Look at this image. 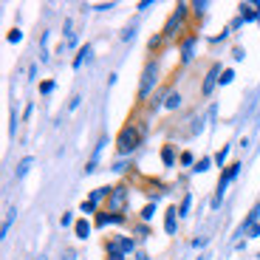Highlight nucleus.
<instances>
[{"instance_id": "1", "label": "nucleus", "mask_w": 260, "mask_h": 260, "mask_svg": "<svg viewBox=\"0 0 260 260\" xmlns=\"http://www.w3.org/2000/svg\"><path fill=\"white\" fill-rule=\"evenodd\" d=\"M144 139V124H124L122 130H119L116 136V153L119 156H130V153H136L139 144H142Z\"/></svg>"}, {"instance_id": "2", "label": "nucleus", "mask_w": 260, "mask_h": 260, "mask_svg": "<svg viewBox=\"0 0 260 260\" xmlns=\"http://www.w3.org/2000/svg\"><path fill=\"white\" fill-rule=\"evenodd\" d=\"M158 74H161L158 59H147V65H144V71H142V82H139V102H147V99L156 93Z\"/></svg>"}, {"instance_id": "3", "label": "nucleus", "mask_w": 260, "mask_h": 260, "mask_svg": "<svg viewBox=\"0 0 260 260\" xmlns=\"http://www.w3.org/2000/svg\"><path fill=\"white\" fill-rule=\"evenodd\" d=\"M189 12H192V3H178L176 9H173V14L167 17V23H164V37L167 40H176L178 37V28H184V23H187Z\"/></svg>"}, {"instance_id": "4", "label": "nucleus", "mask_w": 260, "mask_h": 260, "mask_svg": "<svg viewBox=\"0 0 260 260\" xmlns=\"http://www.w3.org/2000/svg\"><path fill=\"white\" fill-rule=\"evenodd\" d=\"M127 201H130V187L127 184H116L113 192H111V198H108V212L124 215L127 212Z\"/></svg>"}, {"instance_id": "5", "label": "nucleus", "mask_w": 260, "mask_h": 260, "mask_svg": "<svg viewBox=\"0 0 260 260\" xmlns=\"http://www.w3.org/2000/svg\"><path fill=\"white\" fill-rule=\"evenodd\" d=\"M238 173H241V164H238V161H235V164H229V167L221 173V178H218V187H215L218 192H215V198H212V207H221L223 192H226V187L235 181V178H238Z\"/></svg>"}, {"instance_id": "6", "label": "nucleus", "mask_w": 260, "mask_h": 260, "mask_svg": "<svg viewBox=\"0 0 260 260\" xmlns=\"http://www.w3.org/2000/svg\"><path fill=\"white\" fill-rule=\"evenodd\" d=\"M221 74H223V68H221L218 62H215V65H209L207 77H204V82H201V96H212L215 85H221Z\"/></svg>"}, {"instance_id": "7", "label": "nucleus", "mask_w": 260, "mask_h": 260, "mask_svg": "<svg viewBox=\"0 0 260 260\" xmlns=\"http://www.w3.org/2000/svg\"><path fill=\"white\" fill-rule=\"evenodd\" d=\"M195 46H198V37H195V34H187V37L181 40V48H178V54H181L178 62H181V65L192 62V59H195Z\"/></svg>"}, {"instance_id": "8", "label": "nucleus", "mask_w": 260, "mask_h": 260, "mask_svg": "<svg viewBox=\"0 0 260 260\" xmlns=\"http://www.w3.org/2000/svg\"><path fill=\"white\" fill-rule=\"evenodd\" d=\"M124 221H127L124 215H113V212H108V209H105V212H99L96 218H93V223H96L99 229H102V226H122Z\"/></svg>"}, {"instance_id": "9", "label": "nucleus", "mask_w": 260, "mask_h": 260, "mask_svg": "<svg viewBox=\"0 0 260 260\" xmlns=\"http://www.w3.org/2000/svg\"><path fill=\"white\" fill-rule=\"evenodd\" d=\"M178 207H170L167 212H164V232L167 235H176V229H178Z\"/></svg>"}, {"instance_id": "10", "label": "nucleus", "mask_w": 260, "mask_h": 260, "mask_svg": "<svg viewBox=\"0 0 260 260\" xmlns=\"http://www.w3.org/2000/svg\"><path fill=\"white\" fill-rule=\"evenodd\" d=\"M93 232V223L88 221V218H77V223H74V235H77L79 241H88Z\"/></svg>"}, {"instance_id": "11", "label": "nucleus", "mask_w": 260, "mask_h": 260, "mask_svg": "<svg viewBox=\"0 0 260 260\" xmlns=\"http://www.w3.org/2000/svg\"><path fill=\"white\" fill-rule=\"evenodd\" d=\"M238 9H241V14H238V17H241L243 23H249V20H260L257 3H238Z\"/></svg>"}, {"instance_id": "12", "label": "nucleus", "mask_w": 260, "mask_h": 260, "mask_svg": "<svg viewBox=\"0 0 260 260\" xmlns=\"http://www.w3.org/2000/svg\"><path fill=\"white\" fill-rule=\"evenodd\" d=\"M105 260H127V254L119 252L116 241H108V243H105Z\"/></svg>"}, {"instance_id": "13", "label": "nucleus", "mask_w": 260, "mask_h": 260, "mask_svg": "<svg viewBox=\"0 0 260 260\" xmlns=\"http://www.w3.org/2000/svg\"><path fill=\"white\" fill-rule=\"evenodd\" d=\"M116 246H119V252H124V254H136L139 249H136V238H116Z\"/></svg>"}, {"instance_id": "14", "label": "nucleus", "mask_w": 260, "mask_h": 260, "mask_svg": "<svg viewBox=\"0 0 260 260\" xmlns=\"http://www.w3.org/2000/svg\"><path fill=\"white\" fill-rule=\"evenodd\" d=\"M111 192H113V187H96L91 195H88V201H93L99 207L102 201H108V198H111Z\"/></svg>"}, {"instance_id": "15", "label": "nucleus", "mask_w": 260, "mask_h": 260, "mask_svg": "<svg viewBox=\"0 0 260 260\" xmlns=\"http://www.w3.org/2000/svg\"><path fill=\"white\" fill-rule=\"evenodd\" d=\"M161 164L164 167H176V144H164L161 147Z\"/></svg>"}, {"instance_id": "16", "label": "nucleus", "mask_w": 260, "mask_h": 260, "mask_svg": "<svg viewBox=\"0 0 260 260\" xmlns=\"http://www.w3.org/2000/svg\"><path fill=\"white\" fill-rule=\"evenodd\" d=\"M14 218H17V207H9V209H6V218H3V226H0V238H6V235H9Z\"/></svg>"}, {"instance_id": "17", "label": "nucleus", "mask_w": 260, "mask_h": 260, "mask_svg": "<svg viewBox=\"0 0 260 260\" xmlns=\"http://www.w3.org/2000/svg\"><path fill=\"white\" fill-rule=\"evenodd\" d=\"M91 54H93V46L88 43V46H82L77 51V57H74V68H82L85 65V59H91Z\"/></svg>"}, {"instance_id": "18", "label": "nucleus", "mask_w": 260, "mask_h": 260, "mask_svg": "<svg viewBox=\"0 0 260 260\" xmlns=\"http://www.w3.org/2000/svg\"><path fill=\"white\" fill-rule=\"evenodd\" d=\"M156 209H158V204H156V201L144 204V209L139 212V218H142V223H150V221H153V218H156Z\"/></svg>"}, {"instance_id": "19", "label": "nucleus", "mask_w": 260, "mask_h": 260, "mask_svg": "<svg viewBox=\"0 0 260 260\" xmlns=\"http://www.w3.org/2000/svg\"><path fill=\"white\" fill-rule=\"evenodd\" d=\"M184 105V96L178 91H170V96H167V102H164V108H167V111H178V108H181Z\"/></svg>"}, {"instance_id": "20", "label": "nucleus", "mask_w": 260, "mask_h": 260, "mask_svg": "<svg viewBox=\"0 0 260 260\" xmlns=\"http://www.w3.org/2000/svg\"><path fill=\"white\" fill-rule=\"evenodd\" d=\"M167 96H170V91H156V93H153V99H150V111H158V108H164Z\"/></svg>"}, {"instance_id": "21", "label": "nucleus", "mask_w": 260, "mask_h": 260, "mask_svg": "<svg viewBox=\"0 0 260 260\" xmlns=\"http://www.w3.org/2000/svg\"><path fill=\"white\" fill-rule=\"evenodd\" d=\"M164 40H167V37H164L161 31H158V34H153V37H150V43H147V51H150V54H156L158 48L164 46Z\"/></svg>"}, {"instance_id": "22", "label": "nucleus", "mask_w": 260, "mask_h": 260, "mask_svg": "<svg viewBox=\"0 0 260 260\" xmlns=\"http://www.w3.org/2000/svg\"><path fill=\"white\" fill-rule=\"evenodd\" d=\"M31 164H34V158H31V156H26L23 161L17 164V170H14V176H17V178H26V173L31 170Z\"/></svg>"}, {"instance_id": "23", "label": "nucleus", "mask_w": 260, "mask_h": 260, "mask_svg": "<svg viewBox=\"0 0 260 260\" xmlns=\"http://www.w3.org/2000/svg\"><path fill=\"white\" fill-rule=\"evenodd\" d=\"M215 164V158H209V156H204V158H198V164L192 167V173H207L209 167Z\"/></svg>"}, {"instance_id": "24", "label": "nucleus", "mask_w": 260, "mask_h": 260, "mask_svg": "<svg viewBox=\"0 0 260 260\" xmlns=\"http://www.w3.org/2000/svg\"><path fill=\"white\" fill-rule=\"evenodd\" d=\"M226 158H229V144H223V147L215 153V167H223V164H226Z\"/></svg>"}, {"instance_id": "25", "label": "nucleus", "mask_w": 260, "mask_h": 260, "mask_svg": "<svg viewBox=\"0 0 260 260\" xmlns=\"http://www.w3.org/2000/svg\"><path fill=\"white\" fill-rule=\"evenodd\" d=\"M96 209H99V207H96L93 201H82V204H79V212H85V218H88V215H93V218H96V215H99Z\"/></svg>"}, {"instance_id": "26", "label": "nucleus", "mask_w": 260, "mask_h": 260, "mask_svg": "<svg viewBox=\"0 0 260 260\" xmlns=\"http://www.w3.org/2000/svg\"><path fill=\"white\" fill-rule=\"evenodd\" d=\"M189 207H192V195H184V198H181V207H178V215H181V218H187V215H189Z\"/></svg>"}, {"instance_id": "27", "label": "nucleus", "mask_w": 260, "mask_h": 260, "mask_svg": "<svg viewBox=\"0 0 260 260\" xmlns=\"http://www.w3.org/2000/svg\"><path fill=\"white\" fill-rule=\"evenodd\" d=\"M207 9H209L207 0H195V3H192V14H195V17H204V14H207Z\"/></svg>"}, {"instance_id": "28", "label": "nucleus", "mask_w": 260, "mask_h": 260, "mask_svg": "<svg viewBox=\"0 0 260 260\" xmlns=\"http://www.w3.org/2000/svg\"><path fill=\"white\" fill-rule=\"evenodd\" d=\"M178 161H181V167H195V164H198V161H195V156L189 153V150H184L181 156H178Z\"/></svg>"}, {"instance_id": "29", "label": "nucleus", "mask_w": 260, "mask_h": 260, "mask_svg": "<svg viewBox=\"0 0 260 260\" xmlns=\"http://www.w3.org/2000/svg\"><path fill=\"white\" fill-rule=\"evenodd\" d=\"M133 232H136V241H144V238L150 235V229H147V223H136V226H133Z\"/></svg>"}, {"instance_id": "30", "label": "nucleus", "mask_w": 260, "mask_h": 260, "mask_svg": "<svg viewBox=\"0 0 260 260\" xmlns=\"http://www.w3.org/2000/svg\"><path fill=\"white\" fill-rule=\"evenodd\" d=\"M74 223H77V221H74V215H71V212H62V215H59V226L68 229V226H74Z\"/></svg>"}, {"instance_id": "31", "label": "nucleus", "mask_w": 260, "mask_h": 260, "mask_svg": "<svg viewBox=\"0 0 260 260\" xmlns=\"http://www.w3.org/2000/svg\"><path fill=\"white\" fill-rule=\"evenodd\" d=\"M232 79H235V71H232V68H223V74H221V88H223V85H232Z\"/></svg>"}, {"instance_id": "32", "label": "nucleus", "mask_w": 260, "mask_h": 260, "mask_svg": "<svg viewBox=\"0 0 260 260\" xmlns=\"http://www.w3.org/2000/svg\"><path fill=\"white\" fill-rule=\"evenodd\" d=\"M51 91H54V79H46V82H40V93H43V96H48Z\"/></svg>"}, {"instance_id": "33", "label": "nucleus", "mask_w": 260, "mask_h": 260, "mask_svg": "<svg viewBox=\"0 0 260 260\" xmlns=\"http://www.w3.org/2000/svg\"><path fill=\"white\" fill-rule=\"evenodd\" d=\"M6 40H9V43H20V40H23V31H20V28H12Z\"/></svg>"}, {"instance_id": "34", "label": "nucleus", "mask_w": 260, "mask_h": 260, "mask_svg": "<svg viewBox=\"0 0 260 260\" xmlns=\"http://www.w3.org/2000/svg\"><path fill=\"white\" fill-rule=\"evenodd\" d=\"M79 105H82V96H79V93H74V96H71V102H68V111H77Z\"/></svg>"}, {"instance_id": "35", "label": "nucleus", "mask_w": 260, "mask_h": 260, "mask_svg": "<svg viewBox=\"0 0 260 260\" xmlns=\"http://www.w3.org/2000/svg\"><path fill=\"white\" fill-rule=\"evenodd\" d=\"M111 9H116V3H96L93 12H111Z\"/></svg>"}, {"instance_id": "36", "label": "nucleus", "mask_w": 260, "mask_h": 260, "mask_svg": "<svg viewBox=\"0 0 260 260\" xmlns=\"http://www.w3.org/2000/svg\"><path fill=\"white\" fill-rule=\"evenodd\" d=\"M130 37H136V26H127V28L122 31V40H124V43H127Z\"/></svg>"}, {"instance_id": "37", "label": "nucleus", "mask_w": 260, "mask_h": 260, "mask_svg": "<svg viewBox=\"0 0 260 260\" xmlns=\"http://www.w3.org/2000/svg\"><path fill=\"white\" fill-rule=\"evenodd\" d=\"M207 241H209V238H195L192 246H195V249H201V246H207Z\"/></svg>"}, {"instance_id": "38", "label": "nucleus", "mask_w": 260, "mask_h": 260, "mask_svg": "<svg viewBox=\"0 0 260 260\" xmlns=\"http://www.w3.org/2000/svg\"><path fill=\"white\" fill-rule=\"evenodd\" d=\"M232 57H235V59H238V62H241V59H243V57H246V54H243V48H235V51H232Z\"/></svg>"}, {"instance_id": "39", "label": "nucleus", "mask_w": 260, "mask_h": 260, "mask_svg": "<svg viewBox=\"0 0 260 260\" xmlns=\"http://www.w3.org/2000/svg\"><path fill=\"white\" fill-rule=\"evenodd\" d=\"M113 170H116V173H124V170H127V164H124V161H116V164H113Z\"/></svg>"}, {"instance_id": "40", "label": "nucleus", "mask_w": 260, "mask_h": 260, "mask_svg": "<svg viewBox=\"0 0 260 260\" xmlns=\"http://www.w3.org/2000/svg\"><path fill=\"white\" fill-rule=\"evenodd\" d=\"M133 257H136V260H150V254H147V252H142V249H139V252L133 254Z\"/></svg>"}, {"instance_id": "41", "label": "nucleus", "mask_w": 260, "mask_h": 260, "mask_svg": "<svg viewBox=\"0 0 260 260\" xmlns=\"http://www.w3.org/2000/svg\"><path fill=\"white\" fill-rule=\"evenodd\" d=\"M150 6H153V3H150V0H142V3H139V12H147Z\"/></svg>"}, {"instance_id": "42", "label": "nucleus", "mask_w": 260, "mask_h": 260, "mask_svg": "<svg viewBox=\"0 0 260 260\" xmlns=\"http://www.w3.org/2000/svg\"><path fill=\"white\" fill-rule=\"evenodd\" d=\"M249 238H260V223L254 229H249Z\"/></svg>"}, {"instance_id": "43", "label": "nucleus", "mask_w": 260, "mask_h": 260, "mask_svg": "<svg viewBox=\"0 0 260 260\" xmlns=\"http://www.w3.org/2000/svg\"><path fill=\"white\" fill-rule=\"evenodd\" d=\"M62 260H77V252H71V249H68V252L62 254Z\"/></svg>"}, {"instance_id": "44", "label": "nucleus", "mask_w": 260, "mask_h": 260, "mask_svg": "<svg viewBox=\"0 0 260 260\" xmlns=\"http://www.w3.org/2000/svg\"><path fill=\"white\" fill-rule=\"evenodd\" d=\"M257 257H260V254H257Z\"/></svg>"}]
</instances>
